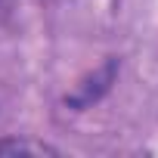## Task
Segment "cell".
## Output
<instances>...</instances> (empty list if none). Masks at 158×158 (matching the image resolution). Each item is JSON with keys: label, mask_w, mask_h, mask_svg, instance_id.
Segmentation results:
<instances>
[{"label": "cell", "mask_w": 158, "mask_h": 158, "mask_svg": "<svg viewBox=\"0 0 158 158\" xmlns=\"http://www.w3.org/2000/svg\"><path fill=\"white\" fill-rule=\"evenodd\" d=\"M0 152H47L44 146H28V143H0Z\"/></svg>", "instance_id": "1"}, {"label": "cell", "mask_w": 158, "mask_h": 158, "mask_svg": "<svg viewBox=\"0 0 158 158\" xmlns=\"http://www.w3.org/2000/svg\"><path fill=\"white\" fill-rule=\"evenodd\" d=\"M10 6V0H0V10H6Z\"/></svg>", "instance_id": "2"}]
</instances>
